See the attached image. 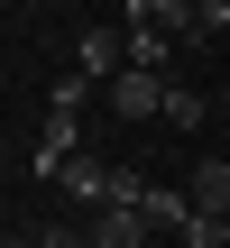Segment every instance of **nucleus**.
Wrapping results in <instances>:
<instances>
[{
	"instance_id": "obj_1",
	"label": "nucleus",
	"mask_w": 230,
	"mask_h": 248,
	"mask_svg": "<svg viewBox=\"0 0 230 248\" xmlns=\"http://www.w3.org/2000/svg\"><path fill=\"white\" fill-rule=\"evenodd\" d=\"M111 110H120V120H166V74L120 64V74H111Z\"/></svg>"
},
{
	"instance_id": "obj_2",
	"label": "nucleus",
	"mask_w": 230,
	"mask_h": 248,
	"mask_svg": "<svg viewBox=\"0 0 230 248\" xmlns=\"http://www.w3.org/2000/svg\"><path fill=\"white\" fill-rule=\"evenodd\" d=\"M129 18H148V28H166V37H175L184 55H203V46H212V37H203V9H194V0H138Z\"/></svg>"
},
{
	"instance_id": "obj_3",
	"label": "nucleus",
	"mask_w": 230,
	"mask_h": 248,
	"mask_svg": "<svg viewBox=\"0 0 230 248\" xmlns=\"http://www.w3.org/2000/svg\"><path fill=\"white\" fill-rule=\"evenodd\" d=\"M148 230H157V221H148L138 202H101V212H92V248H148Z\"/></svg>"
},
{
	"instance_id": "obj_4",
	"label": "nucleus",
	"mask_w": 230,
	"mask_h": 248,
	"mask_svg": "<svg viewBox=\"0 0 230 248\" xmlns=\"http://www.w3.org/2000/svg\"><path fill=\"white\" fill-rule=\"evenodd\" d=\"M55 193H65V202H101V193H111V166H101L92 147H74L65 175H55Z\"/></svg>"
},
{
	"instance_id": "obj_5",
	"label": "nucleus",
	"mask_w": 230,
	"mask_h": 248,
	"mask_svg": "<svg viewBox=\"0 0 230 248\" xmlns=\"http://www.w3.org/2000/svg\"><path fill=\"white\" fill-rule=\"evenodd\" d=\"M120 64H129V37H111V28H92V37L74 46V74H92V83H111Z\"/></svg>"
},
{
	"instance_id": "obj_6",
	"label": "nucleus",
	"mask_w": 230,
	"mask_h": 248,
	"mask_svg": "<svg viewBox=\"0 0 230 248\" xmlns=\"http://www.w3.org/2000/svg\"><path fill=\"white\" fill-rule=\"evenodd\" d=\"M120 37H129V64H148V74H166V64H175V55H184V46H175V37H166V28H148V18H129V28H120Z\"/></svg>"
},
{
	"instance_id": "obj_7",
	"label": "nucleus",
	"mask_w": 230,
	"mask_h": 248,
	"mask_svg": "<svg viewBox=\"0 0 230 248\" xmlns=\"http://www.w3.org/2000/svg\"><path fill=\"white\" fill-rule=\"evenodd\" d=\"M184 193H194V202H203V212H230V156H203V166H194V184H184Z\"/></svg>"
},
{
	"instance_id": "obj_8",
	"label": "nucleus",
	"mask_w": 230,
	"mask_h": 248,
	"mask_svg": "<svg viewBox=\"0 0 230 248\" xmlns=\"http://www.w3.org/2000/svg\"><path fill=\"white\" fill-rule=\"evenodd\" d=\"M83 101H92V74H55L46 83V110L55 120H83Z\"/></svg>"
},
{
	"instance_id": "obj_9",
	"label": "nucleus",
	"mask_w": 230,
	"mask_h": 248,
	"mask_svg": "<svg viewBox=\"0 0 230 248\" xmlns=\"http://www.w3.org/2000/svg\"><path fill=\"white\" fill-rule=\"evenodd\" d=\"M138 212H148L157 230H184V221H194V193H166V184H148V202H138Z\"/></svg>"
},
{
	"instance_id": "obj_10",
	"label": "nucleus",
	"mask_w": 230,
	"mask_h": 248,
	"mask_svg": "<svg viewBox=\"0 0 230 248\" xmlns=\"http://www.w3.org/2000/svg\"><path fill=\"white\" fill-rule=\"evenodd\" d=\"M175 239H184V248H221L230 239V212H203V202H194V221H184Z\"/></svg>"
},
{
	"instance_id": "obj_11",
	"label": "nucleus",
	"mask_w": 230,
	"mask_h": 248,
	"mask_svg": "<svg viewBox=\"0 0 230 248\" xmlns=\"http://www.w3.org/2000/svg\"><path fill=\"white\" fill-rule=\"evenodd\" d=\"M166 120L194 129V120H203V92H194V83H166Z\"/></svg>"
},
{
	"instance_id": "obj_12",
	"label": "nucleus",
	"mask_w": 230,
	"mask_h": 248,
	"mask_svg": "<svg viewBox=\"0 0 230 248\" xmlns=\"http://www.w3.org/2000/svg\"><path fill=\"white\" fill-rule=\"evenodd\" d=\"M101 202H148V175H138V166H111V193H101Z\"/></svg>"
},
{
	"instance_id": "obj_13",
	"label": "nucleus",
	"mask_w": 230,
	"mask_h": 248,
	"mask_svg": "<svg viewBox=\"0 0 230 248\" xmlns=\"http://www.w3.org/2000/svg\"><path fill=\"white\" fill-rule=\"evenodd\" d=\"M37 248H92V230H65V221H46V230H37Z\"/></svg>"
},
{
	"instance_id": "obj_14",
	"label": "nucleus",
	"mask_w": 230,
	"mask_h": 248,
	"mask_svg": "<svg viewBox=\"0 0 230 248\" xmlns=\"http://www.w3.org/2000/svg\"><path fill=\"white\" fill-rule=\"evenodd\" d=\"M194 9H203V37H221V28H230V0H194Z\"/></svg>"
},
{
	"instance_id": "obj_15",
	"label": "nucleus",
	"mask_w": 230,
	"mask_h": 248,
	"mask_svg": "<svg viewBox=\"0 0 230 248\" xmlns=\"http://www.w3.org/2000/svg\"><path fill=\"white\" fill-rule=\"evenodd\" d=\"M0 248H37V239H0Z\"/></svg>"
}]
</instances>
